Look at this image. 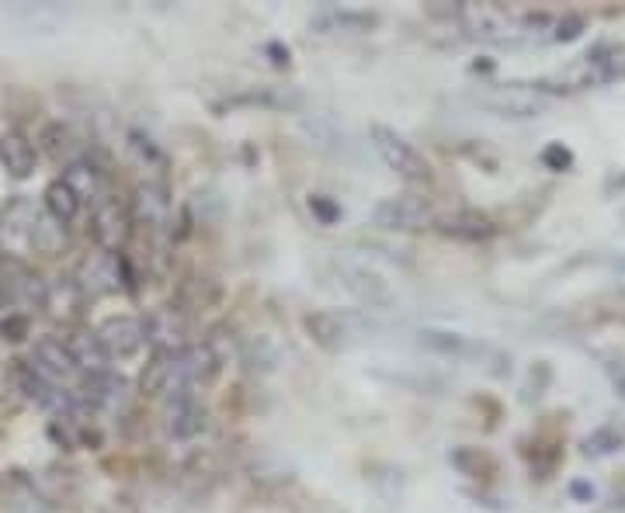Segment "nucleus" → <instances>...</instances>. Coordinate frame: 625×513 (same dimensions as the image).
<instances>
[{"mask_svg": "<svg viewBox=\"0 0 625 513\" xmlns=\"http://www.w3.org/2000/svg\"><path fill=\"white\" fill-rule=\"evenodd\" d=\"M132 225H149V230H160L170 216V198H167V187L164 184H140L136 187V198H132Z\"/></svg>", "mask_w": 625, "mask_h": 513, "instance_id": "obj_13", "label": "nucleus"}, {"mask_svg": "<svg viewBox=\"0 0 625 513\" xmlns=\"http://www.w3.org/2000/svg\"><path fill=\"white\" fill-rule=\"evenodd\" d=\"M202 344L219 357V365H226V361H230L233 354H243L237 333H233L230 327H226V322H223V327H213V330H208V337L202 340Z\"/></svg>", "mask_w": 625, "mask_h": 513, "instance_id": "obj_25", "label": "nucleus"}, {"mask_svg": "<svg viewBox=\"0 0 625 513\" xmlns=\"http://www.w3.org/2000/svg\"><path fill=\"white\" fill-rule=\"evenodd\" d=\"M310 212L320 225H334L340 219V205L330 201L327 195H310Z\"/></svg>", "mask_w": 625, "mask_h": 513, "instance_id": "obj_29", "label": "nucleus"}, {"mask_svg": "<svg viewBox=\"0 0 625 513\" xmlns=\"http://www.w3.org/2000/svg\"><path fill=\"white\" fill-rule=\"evenodd\" d=\"M372 146H375L378 160H383L396 178H404L410 184H428L431 181V163L417 154L413 143H407L396 129L372 125Z\"/></svg>", "mask_w": 625, "mask_h": 513, "instance_id": "obj_2", "label": "nucleus"}, {"mask_svg": "<svg viewBox=\"0 0 625 513\" xmlns=\"http://www.w3.org/2000/svg\"><path fill=\"white\" fill-rule=\"evenodd\" d=\"M32 368L39 371L46 382H63V378H70L73 371H77V365H73V357H70L67 340H60V337L35 340V347H32Z\"/></svg>", "mask_w": 625, "mask_h": 513, "instance_id": "obj_12", "label": "nucleus"}, {"mask_svg": "<svg viewBox=\"0 0 625 513\" xmlns=\"http://www.w3.org/2000/svg\"><path fill=\"white\" fill-rule=\"evenodd\" d=\"M28 330H32L28 316H17V313H8V319L0 322V337L11 340V344H22V340L28 337Z\"/></svg>", "mask_w": 625, "mask_h": 513, "instance_id": "obj_30", "label": "nucleus"}, {"mask_svg": "<svg viewBox=\"0 0 625 513\" xmlns=\"http://www.w3.org/2000/svg\"><path fill=\"white\" fill-rule=\"evenodd\" d=\"M456 17L486 42H518L521 39V25L518 17H510L504 8L494 4H462L456 8Z\"/></svg>", "mask_w": 625, "mask_h": 513, "instance_id": "obj_4", "label": "nucleus"}, {"mask_svg": "<svg viewBox=\"0 0 625 513\" xmlns=\"http://www.w3.org/2000/svg\"><path fill=\"white\" fill-rule=\"evenodd\" d=\"M129 399V382L116 371H94L81 382L77 403L84 406H98V410H122Z\"/></svg>", "mask_w": 625, "mask_h": 513, "instance_id": "obj_11", "label": "nucleus"}, {"mask_svg": "<svg viewBox=\"0 0 625 513\" xmlns=\"http://www.w3.org/2000/svg\"><path fill=\"white\" fill-rule=\"evenodd\" d=\"M63 184L81 198V205H84V201H101V198H105V174H101V170L94 167V163H87V160L67 163Z\"/></svg>", "mask_w": 625, "mask_h": 513, "instance_id": "obj_19", "label": "nucleus"}, {"mask_svg": "<svg viewBox=\"0 0 625 513\" xmlns=\"http://www.w3.org/2000/svg\"><path fill=\"white\" fill-rule=\"evenodd\" d=\"M372 222L386 233H417V230H431L438 225L431 201L417 198V195H400V198H386L375 205Z\"/></svg>", "mask_w": 625, "mask_h": 513, "instance_id": "obj_3", "label": "nucleus"}, {"mask_svg": "<svg viewBox=\"0 0 625 513\" xmlns=\"http://www.w3.org/2000/svg\"><path fill=\"white\" fill-rule=\"evenodd\" d=\"M264 105V108H278V111H289V108H299L302 105V94L292 90V87H261V90H251L237 98L233 105Z\"/></svg>", "mask_w": 625, "mask_h": 513, "instance_id": "obj_23", "label": "nucleus"}, {"mask_svg": "<svg viewBox=\"0 0 625 513\" xmlns=\"http://www.w3.org/2000/svg\"><path fill=\"white\" fill-rule=\"evenodd\" d=\"M334 268H337V274H340V284H345V289H348L358 302H365L369 309L393 306L389 284L378 278L375 271H369L365 264H354V260H348V257H337Z\"/></svg>", "mask_w": 625, "mask_h": 513, "instance_id": "obj_7", "label": "nucleus"}, {"mask_svg": "<svg viewBox=\"0 0 625 513\" xmlns=\"http://www.w3.org/2000/svg\"><path fill=\"white\" fill-rule=\"evenodd\" d=\"M574 497H580V500H591V497H594V489L587 486V483H574Z\"/></svg>", "mask_w": 625, "mask_h": 513, "instance_id": "obj_34", "label": "nucleus"}, {"mask_svg": "<svg viewBox=\"0 0 625 513\" xmlns=\"http://www.w3.org/2000/svg\"><path fill=\"white\" fill-rule=\"evenodd\" d=\"M91 233L98 240V246L105 254H122V246L132 236V212L129 205H122L119 198H101L94 205L91 216Z\"/></svg>", "mask_w": 625, "mask_h": 513, "instance_id": "obj_5", "label": "nucleus"}, {"mask_svg": "<svg viewBox=\"0 0 625 513\" xmlns=\"http://www.w3.org/2000/svg\"><path fill=\"white\" fill-rule=\"evenodd\" d=\"M43 146H46V154L52 157V160H63V157H70L73 154V132H70V125H63V122H52V125H46V132H43Z\"/></svg>", "mask_w": 625, "mask_h": 513, "instance_id": "obj_26", "label": "nucleus"}, {"mask_svg": "<svg viewBox=\"0 0 625 513\" xmlns=\"http://www.w3.org/2000/svg\"><path fill=\"white\" fill-rule=\"evenodd\" d=\"M486 111H494L501 119H536L539 111L545 108V101L539 94L525 90L521 84H510V87H494L477 98Z\"/></svg>", "mask_w": 625, "mask_h": 513, "instance_id": "obj_8", "label": "nucleus"}, {"mask_svg": "<svg viewBox=\"0 0 625 513\" xmlns=\"http://www.w3.org/2000/svg\"><path fill=\"white\" fill-rule=\"evenodd\" d=\"M43 201H46L49 219H52V222H60V225H70L73 219H77V212H81V198L73 195L70 187L63 184V178H60V181H52V184L46 187Z\"/></svg>", "mask_w": 625, "mask_h": 513, "instance_id": "obj_21", "label": "nucleus"}, {"mask_svg": "<svg viewBox=\"0 0 625 513\" xmlns=\"http://www.w3.org/2000/svg\"><path fill=\"white\" fill-rule=\"evenodd\" d=\"M625 444V430L622 427H615V424H609V427H601V430H594L591 437L584 441V451L587 454H612V451H618Z\"/></svg>", "mask_w": 625, "mask_h": 513, "instance_id": "obj_27", "label": "nucleus"}, {"mask_svg": "<svg viewBox=\"0 0 625 513\" xmlns=\"http://www.w3.org/2000/svg\"><path fill=\"white\" fill-rule=\"evenodd\" d=\"M98 340L105 344L108 357H132V354H140L143 344H146L143 319H136V316H108L98 327Z\"/></svg>", "mask_w": 625, "mask_h": 513, "instance_id": "obj_10", "label": "nucleus"}, {"mask_svg": "<svg viewBox=\"0 0 625 513\" xmlns=\"http://www.w3.org/2000/svg\"><path fill=\"white\" fill-rule=\"evenodd\" d=\"M129 149H132V154H136L140 163H146V167H164L160 146H157L154 139H149V136H143V132H136V129L129 132Z\"/></svg>", "mask_w": 625, "mask_h": 513, "instance_id": "obj_28", "label": "nucleus"}, {"mask_svg": "<svg viewBox=\"0 0 625 513\" xmlns=\"http://www.w3.org/2000/svg\"><path fill=\"white\" fill-rule=\"evenodd\" d=\"M448 462L456 465L462 475H469V479H490V475L497 472V462L480 448H456L448 454Z\"/></svg>", "mask_w": 625, "mask_h": 513, "instance_id": "obj_22", "label": "nucleus"}, {"mask_svg": "<svg viewBox=\"0 0 625 513\" xmlns=\"http://www.w3.org/2000/svg\"><path fill=\"white\" fill-rule=\"evenodd\" d=\"M417 340H421V347H428L431 354L456 357V361H472L486 351L483 344H477V340H469L462 333H452V330H421Z\"/></svg>", "mask_w": 625, "mask_h": 513, "instance_id": "obj_17", "label": "nucleus"}, {"mask_svg": "<svg viewBox=\"0 0 625 513\" xmlns=\"http://www.w3.org/2000/svg\"><path fill=\"white\" fill-rule=\"evenodd\" d=\"M542 163L549 167V170H570L574 167V154L566 149L563 143H549L545 149H542Z\"/></svg>", "mask_w": 625, "mask_h": 513, "instance_id": "obj_31", "label": "nucleus"}, {"mask_svg": "<svg viewBox=\"0 0 625 513\" xmlns=\"http://www.w3.org/2000/svg\"><path fill=\"white\" fill-rule=\"evenodd\" d=\"M438 230L452 240H469V243H480V240H490L497 233L494 219H486L480 212H469V208H462V212H452L445 219H438Z\"/></svg>", "mask_w": 625, "mask_h": 513, "instance_id": "obj_18", "label": "nucleus"}, {"mask_svg": "<svg viewBox=\"0 0 625 513\" xmlns=\"http://www.w3.org/2000/svg\"><path fill=\"white\" fill-rule=\"evenodd\" d=\"M146 344L157 354H178L188 347V316L175 306H157L143 316Z\"/></svg>", "mask_w": 625, "mask_h": 513, "instance_id": "obj_6", "label": "nucleus"}, {"mask_svg": "<svg viewBox=\"0 0 625 513\" xmlns=\"http://www.w3.org/2000/svg\"><path fill=\"white\" fill-rule=\"evenodd\" d=\"M73 281L81 284L84 295H116L122 289L125 292L136 289V278H132L125 254H105V251L84 257Z\"/></svg>", "mask_w": 625, "mask_h": 513, "instance_id": "obj_1", "label": "nucleus"}, {"mask_svg": "<svg viewBox=\"0 0 625 513\" xmlns=\"http://www.w3.org/2000/svg\"><path fill=\"white\" fill-rule=\"evenodd\" d=\"M580 32H584V17L580 14H563V17H556L553 42H574Z\"/></svg>", "mask_w": 625, "mask_h": 513, "instance_id": "obj_32", "label": "nucleus"}, {"mask_svg": "<svg viewBox=\"0 0 625 513\" xmlns=\"http://www.w3.org/2000/svg\"><path fill=\"white\" fill-rule=\"evenodd\" d=\"M302 330L310 333V340L327 354H340L354 344V327L348 316L340 313H310L302 319Z\"/></svg>", "mask_w": 625, "mask_h": 513, "instance_id": "obj_9", "label": "nucleus"}, {"mask_svg": "<svg viewBox=\"0 0 625 513\" xmlns=\"http://www.w3.org/2000/svg\"><path fill=\"white\" fill-rule=\"evenodd\" d=\"M378 25V14L375 11H348V8H327L324 14L313 17V28L316 32H348V35H362L372 32Z\"/></svg>", "mask_w": 625, "mask_h": 513, "instance_id": "obj_20", "label": "nucleus"}, {"mask_svg": "<svg viewBox=\"0 0 625 513\" xmlns=\"http://www.w3.org/2000/svg\"><path fill=\"white\" fill-rule=\"evenodd\" d=\"M167 430L170 437H178V441H192V437L205 430V410L192 392L175 395V403L167 410Z\"/></svg>", "mask_w": 625, "mask_h": 513, "instance_id": "obj_14", "label": "nucleus"}, {"mask_svg": "<svg viewBox=\"0 0 625 513\" xmlns=\"http://www.w3.org/2000/svg\"><path fill=\"white\" fill-rule=\"evenodd\" d=\"M248 365L254 368V371H275L278 368V361H281V351H278V344L272 337H254L248 347H243V354H240Z\"/></svg>", "mask_w": 625, "mask_h": 513, "instance_id": "obj_24", "label": "nucleus"}, {"mask_svg": "<svg viewBox=\"0 0 625 513\" xmlns=\"http://www.w3.org/2000/svg\"><path fill=\"white\" fill-rule=\"evenodd\" d=\"M609 375H612L615 392L625 395V361H612V365H609Z\"/></svg>", "mask_w": 625, "mask_h": 513, "instance_id": "obj_33", "label": "nucleus"}, {"mask_svg": "<svg viewBox=\"0 0 625 513\" xmlns=\"http://www.w3.org/2000/svg\"><path fill=\"white\" fill-rule=\"evenodd\" d=\"M67 347H70V357H73V365H77V371H108V351L105 344L98 340V330H73L67 337Z\"/></svg>", "mask_w": 625, "mask_h": 513, "instance_id": "obj_16", "label": "nucleus"}, {"mask_svg": "<svg viewBox=\"0 0 625 513\" xmlns=\"http://www.w3.org/2000/svg\"><path fill=\"white\" fill-rule=\"evenodd\" d=\"M35 160H39V154H35L32 139L25 136L22 129H8L4 136H0V163H4V170L11 178L25 181L35 170Z\"/></svg>", "mask_w": 625, "mask_h": 513, "instance_id": "obj_15", "label": "nucleus"}]
</instances>
